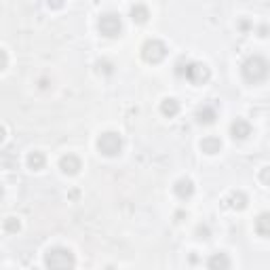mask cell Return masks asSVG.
Masks as SVG:
<instances>
[{
  "label": "cell",
  "instance_id": "obj_1",
  "mask_svg": "<svg viewBox=\"0 0 270 270\" xmlns=\"http://www.w3.org/2000/svg\"><path fill=\"white\" fill-rule=\"evenodd\" d=\"M241 74L249 85H260L270 78V63L262 55H249L241 66Z\"/></svg>",
  "mask_w": 270,
  "mask_h": 270
},
{
  "label": "cell",
  "instance_id": "obj_2",
  "mask_svg": "<svg viewBox=\"0 0 270 270\" xmlns=\"http://www.w3.org/2000/svg\"><path fill=\"white\" fill-rule=\"evenodd\" d=\"M44 266L49 268H74L76 260L74 253L70 251L68 247H51L47 253H44Z\"/></svg>",
  "mask_w": 270,
  "mask_h": 270
},
{
  "label": "cell",
  "instance_id": "obj_3",
  "mask_svg": "<svg viewBox=\"0 0 270 270\" xmlns=\"http://www.w3.org/2000/svg\"><path fill=\"white\" fill-rule=\"evenodd\" d=\"M97 150L104 154V156H118V154L123 152V137L114 131H108L104 135H99Z\"/></svg>",
  "mask_w": 270,
  "mask_h": 270
},
{
  "label": "cell",
  "instance_id": "obj_4",
  "mask_svg": "<svg viewBox=\"0 0 270 270\" xmlns=\"http://www.w3.org/2000/svg\"><path fill=\"white\" fill-rule=\"evenodd\" d=\"M141 57L148 63H160L167 57V44L163 40H158V38H152V40H148L141 47Z\"/></svg>",
  "mask_w": 270,
  "mask_h": 270
},
{
  "label": "cell",
  "instance_id": "obj_5",
  "mask_svg": "<svg viewBox=\"0 0 270 270\" xmlns=\"http://www.w3.org/2000/svg\"><path fill=\"white\" fill-rule=\"evenodd\" d=\"M97 25H99L101 34L108 38H114L123 32V21H120V15H116V13H104V15L99 17Z\"/></svg>",
  "mask_w": 270,
  "mask_h": 270
},
{
  "label": "cell",
  "instance_id": "obj_6",
  "mask_svg": "<svg viewBox=\"0 0 270 270\" xmlns=\"http://www.w3.org/2000/svg\"><path fill=\"white\" fill-rule=\"evenodd\" d=\"M211 78L209 68L201 61H190L188 63V72H186V80H190L192 85H205Z\"/></svg>",
  "mask_w": 270,
  "mask_h": 270
},
{
  "label": "cell",
  "instance_id": "obj_7",
  "mask_svg": "<svg viewBox=\"0 0 270 270\" xmlns=\"http://www.w3.org/2000/svg\"><path fill=\"white\" fill-rule=\"evenodd\" d=\"M230 135H232V139H247L251 135V125L245 118H236L230 125Z\"/></svg>",
  "mask_w": 270,
  "mask_h": 270
},
{
  "label": "cell",
  "instance_id": "obj_8",
  "mask_svg": "<svg viewBox=\"0 0 270 270\" xmlns=\"http://www.w3.org/2000/svg\"><path fill=\"white\" fill-rule=\"evenodd\" d=\"M173 192L177 194V198L188 201V198L194 194V184H192V179L182 177V179H177V182H175V186H173Z\"/></svg>",
  "mask_w": 270,
  "mask_h": 270
},
{
  "label": "cell",
  "instance_id": "obj_9",
  "mask_svg": "<svg viewBox=\"0 0 270 270\" xmlns=\"http://www.w3.org/2000/svg\"><path fill=\"white\" fill-rule=\"evenodd\" d=\"M215 118H217V110H215V106H211V104H205L196 110V120L201 125H213Z\"/></svg>",
  "mask_w": 270,
  "mask_h": 270
},
{
  "label": "cell",
  "instance_id": "obj_10",
  "mask_svg": "<svg viewBox=\"0 0 270 270\" xmlns=\"http://www.w3.org/2000/svg\"><path fill=\"white\" fill-rule=\"evenodd\" d=\"M59 167L63 173L74 175V173L80 171V158L76 156V154H66V156H61V160H59Z\"/></svg>",
  "mask_w": 270,
  "mask_h": 270
},
{
  "label": "cell",
  "instance_id": "obj_11",
  "mask_svg": "<svg viewBox=\"0 0 270 270\" xmlns=\"http://www.w3.org/2000/svg\"><path fill=\"white\" fill-rule=\"evenodd\" d=\"M255 230H258L260 236H268L270 239V211H264V213L258 215V220H255Z\"/></svg>",
  "mask_w": 270,
  "mask_h": 270
},
{
  "label": "cell",
  "instance_id": "obj_12",
  "mask_svg": "<svg viewBox=\"0 0 270 270\" xmlns=\"http://www.w3.org/2000/svg\"><path fill=\"white\" fill-rule=\"evenodd\" d=\"M201 150H203L205 154H217V152L222 150V141H220V137H213V135L205 137V139L201 141Z\"/></svg>",
  "mask_w": 270,
  "mask_h": 270
},
{
  "label": "cell",
  "instance_id": "obj_13",
  "mask_svg": "<svg viewBox=\"0 0 270 270\" xmlns=\"http://www.w3.org/2000/svg\"><path fill=\"white\" fill-rule=\"evenodd\" d=\"M230 266H232V262H230L226 253H213L207 260V268H230Z\"/></svg>",
  "mask_w": 270,
  "mask_h": 270
},
{
  "label": "cell",
  "instance_id": "obj_14",
  "mask_svg": "<svg viewBox=\"0 0 270 270\" xmlns=\"http://www.w3.org/2000/svg\"><path fill=\"white\" fill-rule=\"evenodd\" d=\"M148 17H150V11H148L144 4H133L131 6V19L135 23H146Z\"/></svg>",
  "mask_w": 270,
  "mask_h": 270
},
{
  "label": "cell",
  "instance_id": "obj_15",
  "mask_svg": "<svg viewBox=\"0 0 270 270\" xmlns=\"http://www.w3.org/2000/svg\"><path fill=\"white\" fill-rule=\"evenodd\" d=\"M160 112L165 114V116H169V118H173L175 114L179 112V101L177 99H173V97H169V99H165L163 104H160Z\"/></svg>",
  "mask_w": 270,
  "mask_h": 270
},
{
  "label": "cell",
  "instance_id": "obj_16",
  "mask_svg": "<svg viewBox=\"0 0 270 270\" xmlns=\"http://www.w3.org/2000/svg\"><path fill=\"white\" fill-rule=\"evenodd\" d=\"M28 167H30V169H34V171L42 169V167H44V154L38 152V150L30 152L28 154Z\"/></svg>",
  "mask_w": 270,
  "mask_h": 270
},
{
  "label": "cell",
  "instance_id": "obj_17",
  "mask_svg": "<svg viewBox=\"0 0 270 270\" xmlns=\"http://www.w3.org/2000/svg\"><path fill=\"white\" fill-rule=\"evenodd\" d=\"M228 201H230V207H232V209H245V207H247V196L243 194L241 190L232 192Z\"/></svg>",
  "mask_w": 270,
  "mask_h": 270
},
{
  "label": "cell",
  "instance_id": "obj_18",
  "mask_svg": "<svg viewBox=\"0 0 270 270\" xmlns=\"http://www.w3.org/2000/svg\"><path fill=\"white\" fill-rule=\"evenodd\" d=\"M188 63H190V59H186V57H182V59L175 63V74L179 76V78H186V72H188Z\"/></svg>",
  "mask_w": 270,
  "mask_h": 270
},
{
  "label": "cell",
  "instance_id": "obj_19",
  "mask_svg": "<svg viewBox=\"0 0 270 270\" xmlns=\"http://www.w3.org/2000/svg\"><path fill=\"white\" fill-rule=\"evenodd\" d=\"M4 230H6V232H17V230H19V220H17V217H6V220H4Z\"/></svg>",
  "mask_w": 270,
  "mask_h": 270
},
{
  "label": "cell",
  "instance_id": "obj_20",
  "mask_svg": "<svg viewBox=\"0 0 270 270\" xmlns=\"http://www.w3.org/2000/svg\"><path fill=\"white\" fill-rule=\"evenodd\" d=\"M260 179H262V184L270 186V167H264V169L260 171Z\"/></svg>",
  "mask_w": 270,
  "mask_h": 270
},
{
  "label": "cell",
  "instance_id": "obj_21",
  "mask_svg": "<svg viewBox=\"0 0 270 270\" xmlns=\"http://www.w3.org/2000/svg\"><path fill=\"white\" fill-rule=\"evenodd\" d=\"M97 66H99V70H104L106 74H112V63L110 61H99Z\"/></svg>",
  "mask_w": 270,
  "mask_h": 270
},
{
  "label": "cell",
  "instance_id": "obj_22",
  "mask_svg": "<svg viewBox=\"0 0 270 270\" xmlns=\"http://www.w3.org/2000/svg\"><path fill=\"white\" fill-rule=\"evenodd\" d=\"M47 4L51 9H61V6L66 4V0H47Z\"/></svg>",
  "mask_w": 270,
  "mask_h": 270
},
{
  "label": "cell",
  "instance_id": "obj_23",
  "mask_svg": "<svg viewBox=\"0 0 270 270\" xmlns=\"http://www.w3.org/2000/svg\"><path fill=\"white\" fill-rule=\"evenodd\" d=\"M198 234H205V239H209V228L207 226H198Z\"/></svg>",
  "mask_w": 270,
  "mask_h": 270
},
{
  "label": "cell",
  "instance_id": "obj_24",
  "mask_svg": "<svg viewBox=\"0 0 270 270\" xmlns=\"http://www.w3.org/2000/svg\"><path fill=\"white\" fill-rule=\"evenodd\" d=\"M6 61H9L6 59V51H2V68H6Z\"/></svg>",
  "mask_w": 270,
  "mask_h": 270
}]
</instances>
